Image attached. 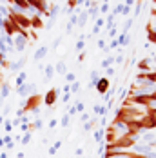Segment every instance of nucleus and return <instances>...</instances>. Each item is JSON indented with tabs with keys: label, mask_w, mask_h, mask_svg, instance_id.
<instances>
[{
	"label": "nucleus",
	"mask_w": 156,
	"mask_h": 158,
	"mask_svg": "<svg viewBox=\"0 0 156 158\" xmlns=\"http://www.w3.org/2000/svg\"><path fill=\"white\" fill-rule=\"evenodd\" d=\"M134 145V138L133 136H127V135H122L118 136L113 143H107V151H122V149H129Z\"/></svg>",
	"instance_id": "nucleus-1"
},
{
	"label": "nucleus",
	"mask_w": 156,
	"mask_h": 158,
	"mask_svg": "<svg viewBox=\"0 0 156 158\" xmlns=\"http://www.w3.org/2000/svg\"><path fill=\"white\" fill-rule=\"evenodd\" d=\"M44 102V96L42 95H31V96H27L26 98V106L22 107L24 109V113H29V111H35L40 104Z\"/></svg>",
	"instance_id": "nucleus-2"
},
{
	"label": "nucleus",
	"mask_w": 156,
	"mask_h": 158,
	"mask_svg": "<svg viewBox=\"0 0 156 158\" xmlns=\"http://www.w3.org/2000/svg\"><path fill=\"white\" fill-rule=\"evenodd\" d=\"M138 124H140L142 129H156V116L147 113V114H142L138 118Z\"/></svg>",
	"instance_id": "nucleus-3"
},
{
	"label": "nucleus",
	"mask_w": 156,
	"mask_h": 158,
	"mask_svg": "<svg viewBox=\"0 0 156 158\" xmlns=\"http://www.w3.org/2000/svg\"><path fill=\"white\" fill-rule=\"evenodd\" d=\"M94 85H96V91H98L100 95H105V93L109 91V78H107V77H102V78H98V82H96Z\"/></svg>",
	"instance_id": "nucleus-4"
},
{
	"label": "nucleus",
	"mask_w": 156,
	"mask_h": 158,
	"mask_svg": "<svg viewBox=\"0 0 156 158\" xmlns=\"http://www.w3.org/2000/svg\"><path fill=\"white\" fill-rule=\"evenodd\" d=\"M138 80H145L149 84H156V71H140Z\"/></svg>",
	"instance_id": "nucleus-5"
},
{
	"label": "nucleus",
	"mask_w": 156,
	"mask_h": 158,
	"mask_svg": "<svg viewBox=\"0 0 156 158\" xmlns=\"http://www.w3.org/2000/svg\"><path fill=\"white\" fill-rule=\"evenodd\" d=\"M56 98H58V91L53 87V89H49V91L46 93V96H44V102H46V106H49V107H51V106L56 102Z\"/></svg>",
	"instance_id": "nucleus-6"
},
{
	"label": "nucleus",
	"mask_w": 156,
	"mask_h": 158,
	"mask_svg": "<svg viewBox=\"0 0 156 158\" xmlns=\"http://www.w3.org/2000/svg\"><path fill=\"white\" fill-rule=\"evenodd\" d=\"M29 20H31V27H33V29H44V27H46V24L42 22V18H40L38 13H36V15H33Z\"/></svg>",
	"instance_id": "nucleus-7"
},
{
	"label": "nucleus",
	"mask_w": 156,
	"mask_h": 158,
	"mask_svg": "<svg viewBox=\"0 0 156 158\" xmlns=\"http://www.w3.org/2000/svg\"><path fill=\"white\" fill-rule=\"evenodd\" d=\"M145 31H147V40H149V42H153V44H156V31L153 29V24H151V22H147Z\"/></svg>",
	"instance_id": "nucleus-8"
},
{
	"label": "nucleus",
	"mask_w": 156,
	"mask_h": 158,
	"mask_svg": "<svg viewBox=\"0 0 156 158\" xmlns=\"http://www.w3.org/2000/svg\"><path fill=\"white\" fill-rule=\"evenodd\" d=\"M31 91H33V84H22L20 87H18V93L22 96H31Z\"/></svg>",
	"instance_id": "nucleus-9"
},
{
	"label": "nucleus",
	"mask_w": 156,
	"mask_h": 158,
	"mask_svg": "<svg viewBox=\"0 0 156 158\" xmlns=\"http://www.w3.org/2000/svg\"><path fill=\"white\" fill-rule=\"evenodd\" d=\"M27 36H22V35H18L16 36V42H15V46H16V51H22V49L26 48V44H27Z\"/></svg>",
	"instance_id": "nucleus-10"
},
{
	"label": "nucleus",
	"mask_w": 156,
	"mask_h": 158,
	"mask_svg": "<svg viewBox=\"0 0 156 158\" xmlns=\"http://www.w3.org/2000/svg\"><path fill=\"white\" fill-rule=\"evenodd\" d=\"M151 64H153L151 58H143V60L138 62V69H140V71H153V69H151Z\"/></svg>",
	"instance_id": "nucleus-11"
},
{
	"label": "nucleus",
	"mask_w": 156,
	"mask_h": 158,
	"mask_svg": "<svg viewBox=\"0 0 156 158\" xmlns=\"http://www.w3.org/2000/svg\"><path fill=\"white\" fill-rule=\"evenodd\" d=\"M11 4L15 7H20V9H29V4L26 0H11Z\"/></svg>",
	"instance_id": "nucleus-12"
},
{
	"label": "nucleus",
	"mask_w": 156,
	"mask_h": 158,
	"mask_svg": "<svg viewBox=\"0 0 156 158\" xmlns=\"http://www.w3.org/2000/svg\"><path fill=\"white\" fill-rule=\"evenodd\" d=\"M47 53V48L44 46V48H40L36 53H35V60H40V58H44V55Z\"/></svg>",
	"instance_id": "nucleus-13"
},
{
	"label": "nucleus",
	"mask_w": 156,
	"mask_h": 158,
	"mask_svg": "<svg viewBox=\"0 0 156 158\" xmlns=\"http://www.w3.org/2000/svg\"><path fill=\"white\" fill-rule=\"evenodd\" d=\"M0 95H2V98H6V96L9 95V85L7 84H2L0 85Z\"/></svg>",
	"instance_id": "nucleus-14"
},
{
	"label": "nucleus",
	"mask_w": 156,
	"mask_h": 158,
	"mask_svg": "<svg viewBox=\"0 0 156 158\" xmlns=\"http://www.w3.org/2000/svg\"><path fill=\"white\" fill-rule=\"evenodd\" d=\"M26 80V73H20L18 75V78H16V85H22V82Z\"/></svg>",
	"instance_id": "nucleus-15"
},
{
	"label": "nucleus",
	"mask_w": 156,
	"mask_h": 158,
	"mask_svg": "<svg viewBox=\"0 0 156 158\" xmlns=\"http://www.w3.org/2000/svg\"><path fill=\"white\" fill-rule=\"evenodd\" d=\"M56 71H58L60 75H64V73H65V65H64V62H60L58 65H56Z\"/></svg>",
	"instance_id": "nucleus-16"
},
{
	"label": "nucleus",
	"mask_w": 156,
	"mask_h": 158,
	"mask_svg": "<svg viewBox=\"0 0 156 158\" xmlns=\"http://www.w3.org/2000/svg\"><path fill=\"white\" fill-rule=\"evenodd\" d=\"M51 77H53V65H47V73H46V78L49 80V78H51Z\"/></svg>",
	"instance_id": "nucleus-17"
},
{
	"label": "nucleus",
	"mask_w": 156,
	"mask_h": 158,
	"mask_svg": "<svg viewBox=\"0 0 156 158\" xmlns=\"http://www.w3.org/2000/svg\"><path fill=\"white\" fill-rule=\"evenodd\" d=\"M67 6H69V9H73L75 6H78V0H67Z\"/></svg>",
	"instance_id": "nucleus-18"
},
{
	"label": "nucleus",
	"mask_w": 156,
	"mask_h": 158,
	"mask_svg": "<svg viewBox=\"0 0 156 158\" xmlns=\"http://www.w3.org/2000/svg\"><path fill=\"white\" fill-rule=\"evenodd\" d=\"M29 138H31V135H29V133H26V136H24V140H22V142L27 143V142H29Z\"/></svg>",
	"instance_id": "nucleus-19"
},
{
	"label": "nucleus",
	"mask_w": 156,
	"mask_h": 158,
	"mask_svg": "<svg viewBox=\"0 0 156 158\" xmlns=\"http://www.w3.org/2000/svg\"><path fill=\"white\" fill-rule=\"evenodd\" d=\"M71 91H73V93H76V91H78V82H75V84H73V87H71Z\"/></svg>",
	"instance_id": "nucleus-20"
},
{
	"label": "nucleus",
	"mask_w": 156,
	"mask_h": 158,
	"mask_svg": "<svg viewBox=\"0 0 156 158\" xmlns=\"http://www.w3.org/2000/svg\"><path fill=\"white\" fill-rule=\"evenodd\" d=\"M111 62H113V60H111V58H107V60H104V62H102V65H104V67H107Z\"/></svg>",
	"instance_id": "nucleus-21"
},
{
	"label": "nucleus",
	"mask_w": 156,
	"mask_h": 158,
	"mask_svg": "<svg viewBox=\"0 0 156 158\" xmlns=\"http://www.w3.org/2000/svg\"><path fill=\"white\" fill-rule=\"evenodd\" d=\"M67 122H69V116L65 114V116H64V120H62V126H67Z\"/></svg>",
	"instance_id": "nucleus-22"
},
{
	"label": "nucleus",
	"mask_w": 156,
	"mask_h": 158,
	"mask_svg": "<svg viewBox=\"0 0 156 158\" xmlns=\"http://www.w3.org/2000/svg\"><path fill=\"white\" fill-rule=\"evenodd\" d=\"M149 96H151V100H153V102H156V91H153V93H149Z\"/></svg>",
	"instance_id": "nucleus-23"
},
{
	"label": "nucleus",
	"mask_w": 156,
	"mask_h": 158,
	"mask_svg": "<svg viewBox=\"0 0 156 158\" xmlns=\"http://www.w3.org/2000/svg\"><path fill=\"white\" fill-rule=\"evenodd\" d=\"M67 80H69V82H73V80H75V75H73V73H69V75H67Z\"/></svg>",
	"instance_id": "nucleus-24"
},
{
	"label": "nucleus",
	"mask_w": 156,
	"mask_h": 158,
	"mask_svg": "<svg viewBox=\"0 0 156 158\" xmlns=\"http://www.w3.org/2000/svg\"><path fill=\"white\" fill-rule=\"evenodd\" d=\"M4 60H6V55H2V53H0V67H2V62H4Z\"/></svg>",
	"instance_id": "nucleus-25"
},
{
	"label": "nucleus",
	"mask_w": 156,
	"mask_h": 158,
	"mask_svg": "<svg viewBox=\"0 0 156 158\" xmlns=\"http://www.w3.org/2000/svg\"><path fill=\"white\" fill-rule=\"evenodd\" d=\"M76 48H78V49H82V48H84V40H80V42H78V44H76Z\"/></svg>",
	"instance_id": "nucleus-26"
},
{
	"label": "nucleus",
	"mask_w": 156,
	"mask_h": 158,
	"mask_svg": "<svg viewBox=\"0 0 156 158\" xmlns=\"http://www.w3.org/2000/svg\"><path fill=\"white\" fill-rule=\"evenodd\" d=\"M138 158H154V156H147V155H140Z\"/></svg>",
	"instance_id": "nucleus-27"
},
{
	"label": "nucleus",
	"mask_w": 156,
	"mask_h": 158,
	"mask_svg": "<svg viewBox=\"0 0 156 158\" xmlns=\"http://www.w3.org/2000/svg\"><path fill=\"white\" fill-rule=\"evenodd\" d=\"M2 145H4V140H2V138H0V147H2Z\"/></svg>",
	"instance_id": "nucleus-28"
},
{
	"label": "nucleus",
	"mask_w": 156,
	"mask_h": 158,
	"mask_svg": "<svg viewBox=\"0 0 156 158\" xmlns=\"http://www.w3.org/2000/svg\"><path fill=\"white\" fill-rule=\"evenodd\" d=\"M153 62H154V64H156V56H154V58H153ZM154 71H156V69H154Z\"/></svg>",
	"instance_id": "nucleus-29"
},
{
	"label": "nucleus",
	"mask_w": 156,
	"mask_h": 158,
	"mask_svg": "<svg viewBox=\"0 0 156 158\" xmlns=\"http://www.w3.org/2000/svg\"><path fill=\"white\" fill-rule=\"evenodd\" d=\"M6 2H11V0H6Z\"/></svg>",
	"instance_id": "nucleus-30"
},
{
	"label": "nucleus",
	"mask_w": 156,
	"mask_h": 158,
	"mask_svg": "<svg viewBox=\"0 0 156 158\" xmlns=\"http://www.w3.org/2000/svg\"><path fill=\"white\" fill-rule=\"evenodd\" d=\"M154 4H156V0H154Z\"/></svg>",
	"instance_id": "nucleus-31"
}]
</instances>
